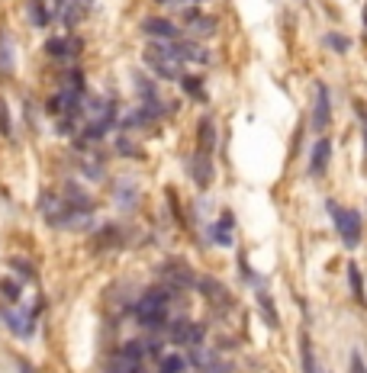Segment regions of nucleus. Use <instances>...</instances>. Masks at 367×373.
<instances>
[{
	"mask_svg": "<svg viewBox=\"0 0 367 373\" xmlns=\"http://www.w3.org/2000/svg\"><path fill=\"white\" fill-rule=\"evenodd\" d=\"M300 360H303V373H316V357H313V341L309 335H300Z\"/></svg>",
	"mask_w": 367,
	"mask_h": 373,
	"instance_id": "21",
	"label": "nucleus"
},
{
	"mask_svg": "<svg viewBox=\"0 0 367 373\" xmlns=\"http://www.w3.org/2000/svg\"><path fill=\"white\" fill-rule=\"evenodd\" d=\"M0 296L7 299V303H23V280H10V277H3L0 280Z\"/></svg>",
	"mask_w": 367,
	"mask_h": 373,
	"instance_id": "20",
	"label": "nucleus"
},
{
	"mask_svg": "<svg viewBox=\"0 0 367 373\" xmlns=\"http://www.w3.org/2000/svg\"><path fill=\"white\" fill-rule=\"evenodd\" d=\"M190 177L197 181V187L207 190L209 181H213V155H203V151H193V161H190Z\"/></svg>",
	"mask_w": 367,
	"mask_h": 373,
	"instance_id": "9",
	"label": "nucleus"
},
{
	"mask_svg": "<svg viewBox=\"0 0 367 373\" xmlns=\"http://www.w3.org/2000/svg\"><path fill=\"white\" fill-rule=\"evenodd\" d=\"M13 68H17V61H13V42L7 36H0V77H10Z\"/></svg>",
	"mask_w": 367,
	"mask_h": 373,
	"instance_id": "18",
	"label": "nucleus"
},
{
	"mask_svg": "<svg viewBox=\"0 0 367 373\" xmlns=\"http://www.w3.org/2000/svg\"><path fill=\"white\" fill-rule=\"evenodd\" d=\"M232 222L235 219L229 216V213H223L219 222L209 225V238H213V245H219V248H229V245H232Z\"/></svg>",
	"mask_w": 367,
	"mask_h": 373,
	"instance_id": "13",
	"label": "nucleus"
},
{
	"mask_svg": "<svg viewBox=\"0 0 367 373\" xmlns=\"http://www.w3.org/2000/svg\"><path fill=\"white\" fill-rule=\"evenodd\" d=\"M42 52H45L52 61H61V65H75V59L84 52V42L77 39V36H71V33L52 36V39H45Z\"/></svg>",
	"mask_w": 367,
	"mask_h": 373,
	"instance_id": "2",
	"label": "nucleus"
},
{
	"mask_svg": "<svg viewBox=\"0 0 367 373\" xmlns=\"http://www.w3.org/2000/svg\"><path fill=\"white\" fill-rule=\"evenodd\" d=\"M348 280H351V290H354L358 303H364V283H361V274H358V267L354 264H348Z\"/></svg>",
	"mask_w": 367,
	"mask_h": 373,
	"instance_id": "26",
	"label": "nucleus"
},
{
	"mask_svg": "<svg viewBox=\"0 0 367 373\" xmlns=\"http://www.w3.org/2000/svg\"><path fill=\"white\" fill-rule=\"evenodd\" d=\"M158 7H197V3H203V0H155Z\"/></svg>",
	"mask_w": 367,
	"mask_h": 373,
	"instance_id": "28",
	"label": "nucleus"
},
{
	"mask_svg": "<svg viewBox=\"0 0 367 373\" xmlns=\"http://www.w3.org/2000/svg\"><path fill=\"white\" fill-rule=\"evenodd\" d=\"M329 125V87L322 81L316 84V103H313V129L326 132Z\"/></svg>",
	"mask_w": 367,
	"mask_h": 373,
	"instance_id": "8",
	"label": "nucleus"
},
{
	"mask_svg": "<svg viewBox=\"0 0 367 373\" xmlns=\"http://www.w3.org/2000/svg\"><path fill=\"white\" fill-rule=\"evenodd\" d=\"M213 149H216V123H213V116H200V123H197V151L213 155Z\"/></svg>",
	"mask_w": 367,
	"mask_h": 373,
	"instance_id": "11",
	"label": "nucleus"
},
{
	"mask_svg": "<svg viewBox=\"0 0 367 373\" xmlns=\"http://www.w3.org/2000/svg\"><path fill=\"white\" fill-rule=\"evenodd\" d=\"M197 287H200V293L207 299H213V303H229V293H225L223 283L209 280V277H203V280H197Z\"/></svg>",
	"mask_w": 367,
	"mask_h": 373,
	"instance_id": "19",
	"label": "nucleus"
},
{
	"mask_svg": "<svg viewBox=\"0 0 367 373\" xmlns=\"http://www.w3.org/2000/svg\"><path fill=\"white\" fill-rule=\"evenodd\" d=\"M123 225H117V222H107V225H100L97 232H93V238H91V251L97 254V251H110V248H119L123 245Z\"/></svg>",
	"mask_w": 367,
	"mask_h": 373,
	"instance_id": "7",
	"label": "nucleus"
},
{
	"mask_svg": "<svg viewBox=\"0 0 367 373\" xmlns=\"http://www.w3.org/2000/svg\"><path fill=\"white\" fill-rule=\"evenodd\" d=\"M117 151H119V155H129V158H142L145 155L142 145H135V142H133V135H119V139H117Z\"/></svg>",
	"mask_w": 367,
	"mask_h": 373,
	"instance_id": "24",
	"label": "nucleus"
},
{
	"mask_svg": "<svg viewBox=\"0 0 367 373\" xmlns=\"http://www.w3.org/2000/svg\"><path fill=\"white\" fill-rule=\"evenodd\" d=\"M181 91L187 93L190 100H197V103L207 100V87H203V81L197 75H181Z\"/></svg>",
	"mask_w": 367,
	"mask_h": 373,
	"instance_id": "17",
	"label": "nucleus"
},
{
	"mask_svg": "<svg viewBox=\"0 0 367 373\" xmlns=\"http://www.w3.org/2000/svg\"><path fill=\"white\" fill-rule=\"evenodd\" d=\"M0 135L3 139H13V116H10V107H7V100L0 97Z\"/></svg>",
	"mask_w": 367,
	"mask_h": 373,
	"instance_id": "25",
	"label": "nucleus"
},
{
	"mask_svg": "<svg viewBox=\"0 0 367 373\" xmlns=\"http://www.w3.org/2000/svg\"><path fill=\"white\" fill-rule=\"evenodd\" d=\"M351 373H367L364 360H361V354H351Z\"/></svg>",
	"mask_w": 367,
	"mask_h": 373,
	"instance_id": "29",
	"label": "nucleus"
},
{
	"mask_svg": "<svg viewBox=\"0 0 367 373\" xmlns=\"http://www.w3.org/2000/svg\"><path fill=\"white\" fill-rule=\"evenodd\" d=\"M364 171H367V113H364Z\"/></svg>",
	"mask_w": 367,
	"mask_h": 373,
	"instance_id": "31",
	"label": "nucleus"
},
{
	"mask_svg": "<svg viewBox=\"0 0 367 373\" xmlns=\"http://www.w3.org/2000/svg\"><path fill=\"white\" fill-rule=\"evenodd\" d=\"M59 87H68V91H77V93H87V77H84V71L81 68H75V65H68L65 71H61L59 77Z\"/></svg>",
	"mask_w": 367,
	"mask_h": 373,
	"instance_id": "14",
	"label": "nucleus"
},
{
	"mask_svg": "<svg viewBox=\"0 0 367 373\" xmlns=\"http://www.w3.org/2000/svg\"><path fill=\"white\" fill-rule=\"evenodd\" d=\"M145 59V68H149L155 77H161V81H181V65L177 61H165V59H155V55H142Z\"/></svg>",
	"mask_w": 367,
	"mask_h": 373,
	"instance_id": "10",
	"label": "nucleus"
},
{
	"mask_svg": "<svg viewBox=\"0 0 367 373\" xmlns=\"http://www.w3.org/2000/svg\"><path fill=\"white\" fill-rule=\"evenodd\" d=\"M139 33H142L145 39H155V42H174V39H184V36H187L174 20H167V17H145L142 23H139Z\"/></svg>",
	"mask_w": 367,
	"mask_h": 373,
	"instance_id": "3",
	"label": "nucleus"
},
{
	"mask_svg": "<svg viewBox=\"0 0 367 373\" xmlns=\"http://www.w3.org/2000/svg\"><path fill=\"white\" fill-rule=\"evenodd\" d=\"M23 10L29 23L36 29H49L55 20H59V10H55V0H23Z\"/></svg>",
	"mask_w": 367,
	"mask_h": 373,
	"instance_id": "5",
	"label": "nucleus"
},
{
	"mask_svg": "<svg viewBox=\"0 0 367 373\" xmlns=\"http://www.w3.org/2000/svg\"><path fill=\"white\" fill-rule=\"evenodd\" d=\"M326 45H329V49H335V52H342V55H345L351 42L345 39V36H338V33H329V36H326Z\"/></svg>",
	"mask_w": 367,
	"mask_h": 373,
	"instance_id": "27",
	"label": "nucleus"
},
{
	"mask_svg": "<svg viewBox=\"0 0 367 373\" xmlns=\"http://www.w3.org/2000/svg\"><path fill=\"white\" fill-rule=\"evenodd\" d=\"M329 209H332L335 229H338L342 241L348 245V248H358V241H361V216L354 213V209H338L335 203H329Z\"/></svg>",
	"mask_w": 367,
	"mask_h": 373,
	"instance_id": "4",
	"label": "nucleus"
},
{
	"mask_svg": "<svg viewBox=\"0 0 367 373\" xmlns=\"http://www.w3.org/2000/svg\"><path fill=\"white\" fill-rule=\"evenodd\" d=\"M20 373H39V370H36L29 360H20Z\"/></svg>",
	"mask_w": 367,
	"mask_h": 373,
	"instance_id": "30",
	"label": "nucleus"
},
{
	"mask_svg": "<svg viewBox=\"0 0 367 373\" xmlns=\"http://www.w3.org/2000/svg\"><path fill=\"white\" fill-rule=\"evenodd\" d=\"M258 306H261V312H264V322L271 325V328H277V309H274V303H271V296H267L264 290H258Z\"/></svg>",
	"mask_w": 367,
	"mask_h": 373,
	"instance_id": "23",
	"label": "nucleus"
},
{
	"mask_svg": "<svg viewBox=\"0 0 367 373\" xmlns=\"http://www.w3.org/2000/svg\"><path fill=\"white\" fill-rule=\"evenodd\" d=\"M107 373H145V364L142 360H133V357L126 354H113V360L107 364Z\"/></svg>",
	"mask_w": 367,
	"mask_h": 373,
	"instance_id": "15",
	"label": "nucleus"
},
{
	"mask_svg": "<svg viewBox=\"0 0 367 373\" xmlns=\"http://www.w3.org/2000/svg\"><path fill=\"white\" fill-rule=\"evenodd\" d=\"M364 29H367V3H364Z\"/></svg>",
	"mask_w": 367,
	"mask_h": 373,
	"instance_id": "32",
	"label": "nucleus"
},
{
	"mask_svg": "<svg viewBox=\"0 0 367 373\" xmlns=\"http://www.w3.org/2000/svg\"><path fill=\"white\" fill-rule=\"evenodd\" d=\"M184 20H187V36L190 39H209V36H216V17H209V13H203L200 7H190L187 13H184Z\"/></svg>",
	"mask_w": 367,
	"mask_h": 373,
	"instance_id": "6",
	"label": "nucleus"
},
{
	"mask_svg": "<svg viewBox=\"0 0 367 373\" xmlns=\"http://www.w3.org/2000/svg\"><path fill=\"white\" fill-rule=\"evenodd\" d=\"M329 155H332V142H329V139H319L316 145H313V155H309V174H313V177L326 174Z\"/></svg>",
	"mask_w": 367,
	"mask_h": 373,
	"instance_id": "12",
	"label": "nucleus"
},
{
	"mask_svg": "<svg viewBox=\"0 0 367 373\" xmlns=\"http://www.w3.org/2000/svg\"><path fill=\"white\" fill-rule=\"evenodd\" d=\"M155 364H158V373H184L187 367H190V364H187V357L177 354V351H171V354H161Z\"/></svg>",
	"mask_w": 367,
	"mask_h": 373,
	"instance_id": "16",
	"label": "nucleus"
},
{
	"mask_svg": "<svg viewBox=\"0 0 367 373\" xmlns=\"http://www.w3.org/2000/svg\"><path fill=\"white\" fill-rule=\"evenodd\" d=\"M10 271L23 277V283L36 280V267H33V261H26V257H10Z\"/></svg>",
	"mask_w": 367,
	"mask_h": 373,
	"instance_id": "22",
	"label": "nucleus"
},
{
	"mask_svg": "<svg viewBox=\"0 0 367 373\" xmlns=\"http://www.w3.org/2000/svg\"><path fill=\"white\" fill-rule=\"evenodd\" d=\"M45 306V299H39V306L36 309H13V306H0V322L7 325L10 332L17 335V338H33L36 332V322H39V312Z\"/></svg>",
	"mask_w": 367,
	"mask_h": 373,
	"instance_id": "1",
	"label": "nucleus"
}]
</instances>
